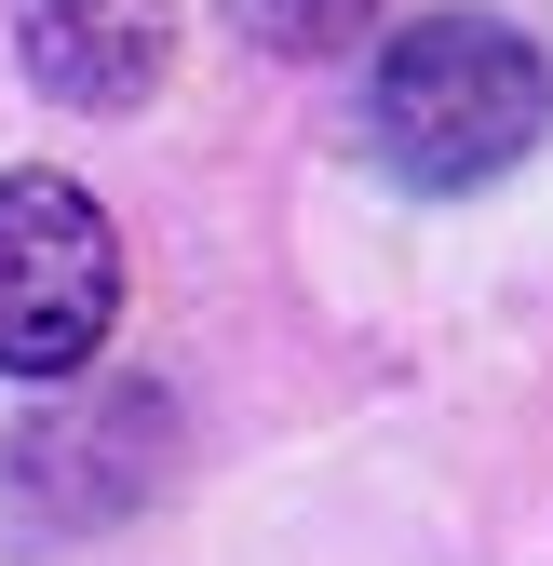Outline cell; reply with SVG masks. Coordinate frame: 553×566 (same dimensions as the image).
<instances>
[{"label": "cell", "mask_w": 553, "mask_h": 566, "mask_svg": "<svg viewBox=\"0 0 553 566\" xmlns=\"http://www.w3.org/2000/svg\"><path fill=\"white\" fill-rule=\"evenodd\" d=\"M108 311H122V243L95 217V189L14 163V176H0V378L95 365Z\"/></svg>", "instance_id": "cell-2"}, {"label": "cell", "mask_w": 553, "mask_h": 566, "mask_svg": "<svg viewBox=\"0 0 553 566\" xmlns=\"http://www.w3.org/2000/svg\"><path fill=\"white\" fill-rule=\"evenodd\" d=\"M230 28L257 54H284V67H324V54H352L378 28V0H230Z\"/></svg>", "instance_id": "cell-4"}, {"label": "cell", "mask_w": 553, "mask_h": 566, "mask_svg": "<svg viewBox=\"0 0 553 566\" xmlns=\"http://www.w3.org/2000/svg\"><path fill=\"white\" fill-rule=\"evenodd\" d=\"M540 122H553V67H540L526 28H500V14H419L378 54L365 149L405 189H487L500 163L540 149Z\"/></svg>", "instance_id": "cell-1"}, {"label": "cell", "mask_w": 553, "mask_h": 566, "mask_svg": "<svg viewBox=\"0 0 553 566\" xmlns=\"http://www.w3.org/2000/svg\"><path fill=\"white\" fill-rule=\"evenodd\" d=\"M14 54L54 108H135L176 67V0H14Z\"/></svg>", "instance_id": "cell-3"}]
</instances>
